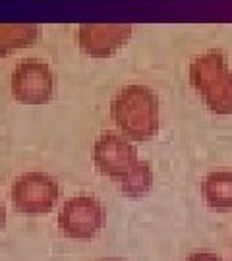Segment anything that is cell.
I'll use <instances>...</instances> for the list:
<instances>
[{"label": "cell", "mask_w": 232, "mask_h": 261, "mask_svg": "<svg viewBox=\"0 0 232 261\" xmlns=\"http://www.w3.org/2000/svg\"><path fill=\"white\" fill-rule=\"evenodd\" d=\"M112 118L132 140H149L159 124V103L155 93L143 85H128L112 101Z\"/></svg>", "instance_id": "obj_1"}, {"label": "cell", "mask_w": 232, "mask_h": 261, "mask_svg": "<svg viewBox=\"0 0 232 261\" xmlns=\"http://www.w3.org/2000/svg\"><path fill=\"white\" fill-rule=\"evenodd\" d=\"M190 80L215 112H232V72L219 50L197 56L190 66Z\"/></svg>", "instance_id": "obj_2"}, {"label": "cell", "mask_w": 232, "mask_h": 261, "mask_svg": "<svg viewBox=\"0 0 232 261\" xmlns=\"http://www.w3.org/2000/svg\"><path fill=\"white\" fill-rule=\"evenodd\" d=\"M58 182L45 172H28L12 186V203L19 213L43 215L55 207L58 199Z\"/></svg>", "instance_id": "obj_3"}, {"label": "cell", "mask_w": 232, "mask_h": 261, "mask_svg": "<svg viewBox=\"0 0 232 261\" xmlns=\"http://www.w3.org/2000/svg\"><path fill=\"white\" fill-rule=\"evenodd\" d=\"M55 91L53 70L35 58L21 60L12 72V95L19 103L45 105Z\"/></svg>", "instance_id": "obj_4"}, {"label": "cell", "mask_w": 232, "mask_h": 261, "mask_svg": "<svg viewBox=\"0 0 232 261\" xmlns=\"http://www.w3.org/2000/svg\"><path fill=\"white\" fill-rule=\"evenodd\" d=\"M93 161L105 176L118 182L139 163L136 147L118 134H102L93 147Z\"/></svg>", "instance_id": "obj_5"}, {"label": "cell", "mask_w": 232, "mask_h": 261, "mask_svg": "<svg viewBox=\"0 0 232 261\" xmlns=\"http://www.w3.org/2000/svg\"><path fill=\"white\" fill-rule=\"evenodd\" d=\"M58 223L74 238H91L105 224V209L95 197H74L64 205Z\"/></svg>", "instance_id": "obj_6"}, {"label": "cell", "mask_w": 232, "mask_h": 261, "mask_svg": "<svg viewBox=\"0 0 232 261\" xmlns=\"http://www.w3.org/2000/svg\"><path fill=\"white\" fill-rule=\"evenodd\" d=\"M132 28L122 23H85L78 29L80 47L91 56H109L130 37Z\"/></svg>", "instance_id": "obj_7"}, {"label": "cell", "mask_w": 232, "mask_h": 261, "mask_svg": "<svg viewBox=\"0 0 232 261\" xmlns=\"http://www.w3.org/2000/svg\"><path fill=\"white\" fill-rule=\"evenodd\" d=\"M201 192L209 207L226 211L232 209V170H213L205 176Z\"/></svg>", "instance_id": "obj_8"}, {"label": "cell", "mask_w": 232, "mask_h": 261, "mask_svg": "<svg viewBox=\"0 0 232 261\" xmlns=\"http://www.w3.org/2000/svg\"><path fill=\"white\" fill-rule=\"evenodd\" d=\"M37 37V28L29 23H2L0 25V55L29 45Z\"/></svg>", "instance_id": "obj_9"}, {"label": "cell", "mask_w": 232, "mask_h": 261, "mask_svg": "<svg viewBox=\"0 0 232 261\" xmlns=\"http://www.w3.org/2000/svg\"><path fill=\"white\" fill-rule=\"evenodd\" d=\"M153 186V170L147 161H139L136 167L120 180V188L126 196L141 197Z\"/></svg>", "instance_id": "obj_10"}, {"label": "cell", "mask_w": 232, "mask_h": 261, "mask_svg": "<svg viewBox=\"0 0 232 261\" xmlns=\"http://www.w3.org/2000/svg\"><path fill=\"white\" fill-rule=\"evenodd\" d=\"M186 261H223V259H221L219 255H215V253L199 252V253H192Z\"/></svg>", "instance_id": "obj_11"}]
</instances>
